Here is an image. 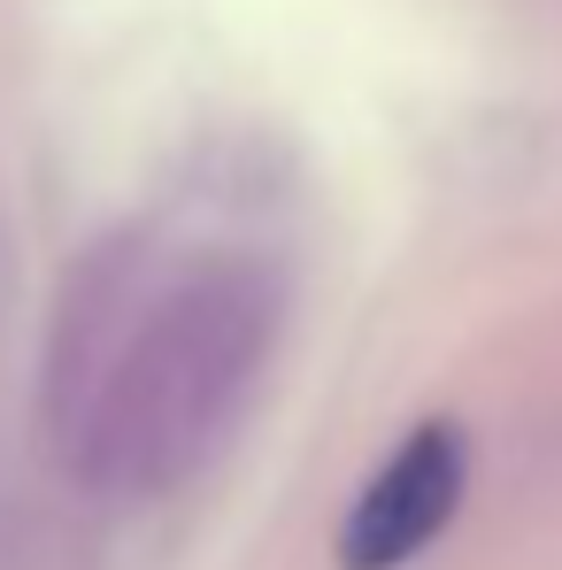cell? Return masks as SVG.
I'll return each instance as SVG.
<instances>
[{"instance_id": "cell-1", "label": "cell", "mask_w": 562, "mask_h": 570, "mask_svg": "<svg viewBox=\"0 0 562 570\" xmlns=\"http://www.w3.org/2000/svg\"><path fill=\"white\" fill-rule=\"evenodd\" d=\"M270 332L278 285L255 263H200L170 293H155L86 371V401L62 416L78 471L124 501L186 485L247 409L270 363Z\"/></svg>"}, {"instance_id": "cell-2", "label": "cell", "mask_w": 562, "mask_h": 570, "mask_svg": "<svg viewBox=\"0 0 562 570\" xmlns=\"http://www.w3.org/2000/svg\"><path fill=\"white\" fill-rule=\"evenodd\" d=\"M470 485V440L463 424L432 416L416 424L355 493L347 524H339V570H408L463 509Z\"/></svg>"}]
</instances>
